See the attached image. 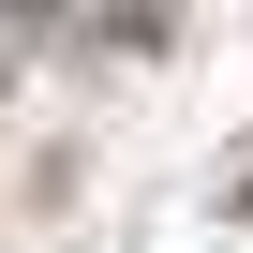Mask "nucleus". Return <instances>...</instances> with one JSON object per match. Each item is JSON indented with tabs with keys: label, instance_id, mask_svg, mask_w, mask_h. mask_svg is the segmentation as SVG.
Wrapping results in <instances>:
<instances>
[{
	"label": "nucleus",
	"instance_id": "f03ea898",
	"mask_svg": "<svg viewBox=\"0 0 253 253\" xmlns=\"http://www.w3.org/2000/svg\"><path fill=\"white\" fill-rule=\"evenodd\" d=\"M30 45H45L30 15H0V104H15V60H30Z\"/></svg>",
	"mask_w": 253,
	"mask_h": 253
},
{
	"label": "nucleus",
	"instance_id": "f257e3e1",
	"mask_svg": "<svg viewBox=\"0 0 253 253\" xmlns=\"http://www.w3.org/2000/svg\"><path fill=\"white\" fill-rule=\"evenodd\" d=\"M75 45H119V60H164L179 15H75Z\"/></svg>",
	"mask_w": 253,
	"mask_h": 253
}]
</instances>
